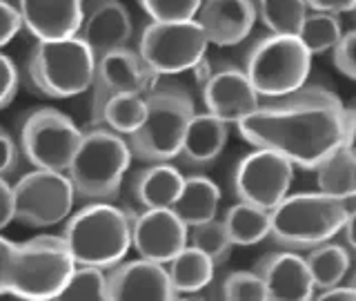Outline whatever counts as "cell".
Segmentation results:
<instances>
[{"label":"cell","instance_id":"f35d334b","mask_svg":"<svg viewBox=\"0 0 356 301\" xmlns=\"http://www.w3.org/2000/svg\"><path fill=\"white\" fill-rule=\"evenodd\" d=\"M16 243L0 234V295H9V275L14 263Z\"/></svg>","mask_w":356,"mask_h":301},{"label":"cell","instance_id":"5bb4252c","mask_svg":"<svg viewBox=\"0 0 356 301\" xmlns=\"http://www.w3.org/2000/svg\"><path fill=\"white\" fill-rule=\"evenodd\" d=\"M156 85V76L147 70L138 52L120 47L96 59L92 85V114L114 94H147Z\"/></svg>","mask_w":356,"mask_h":301},{"label":"cell","instance_id":"30bf717a","mask_svg":"<svg viewBox=\"0 0 356 301\" xmlns=\"http://www.w3.org/2000/svg\"><path fill=\"white\" fill-rule=\"evenodd\" d=\"M81 139L83 132L67 114L54 107H38L20 121L18 148L33 167L67 172Z\"/></svg>","mask_w":356,"mask_h":301},{"label":"cell","instance_id":"b9f144b4","mask_svg":"<svg viewBox=\"0 0 356 301\" xmlns=\"http://www.w3.org/2000/svg\"><path fill=\"white\" fill-rule=\"evenodd\" d=\"M312 11H327V14H352L356 9V0H307Z\"/></svg>","mask_w":356,"mask_h":301},{"label":"cell","instance_id":"d6986e66","mask_svg":"<svg viewBox=\"0 0 356 301\" xmlns=\"http://www.w3.org/2000/svg\"><path fill=\"white\" fill-rule=\"evenodd\" d=\"M196 20L209 45L234 47L250 38L259 14L254 0H203Z\"/></svg>","mask_w":356,"mask_h":301},{"label":"cell","instance_id":"7402d4cb","mask_svg":"<svg viewBox=\"0 0 356 301\" xmlns=\"http://www.w3.org/2000/svg\"><path fill=\"white\" fill-rule=\"evenodd\" d=\"M185 176L172 161L149 163L131 181V194L140 210L172 208L181 194Z\"/></svg>","mask_w":356,"mask_h":301},{"label":"cell","instance_id":"f546056e","mask_svg":"<svg viewBox=\"0 0 356 301\" xmlns=\"http://www.w3.org/2000/svg\"><path fill=\"white\" fill-rule=\"evenodd\" d=\"M343 25L337 14H327V11H312L305 16L300 31L296 33L298 40L305 45V49L316 56V54H332L337 47L341 36H343Z\"/></svg>","mask_w":356,"mask_h":301},{"label":"cell","instance_id":"9c48e42d","mask_svg":"<svg viewBox=\"0 0 356 301\" xmlns=\"http://www.w3.org/2000/svg\"><path fill=\"white\" fill-rule=\"evenodd\" d=\"M209 40L198 20L156 22L149 20L138 38V56L156 76H174L192 72L207 56Z\"/></svg>","mask_w":356,"mask_h":301},{"label":"cell","instance_id":"f1b7e54d","mask_svg":"<svg viewBox=\"0 0 356 301\" xmlns=\"http://www.w3.org/2000/svg\"><path fill=\"white\" fill-rule=\"evenodd\" d=\"M254 3L267 33L296 36L305 16L309 14L307 0H254Z\"/></svg>","mask_w":356,"mask_h":301},{"label":"cell","instance_id":"f6af8a7d","mask_svg":"<svg viewBox=\"0 0 356 301\" xmlns=\"http://www.w3.org/2000/svg\"><path fill=\"white\" fill-rule=\"evenodd\" d=\"M348 286H352V288L356 290V268H354V270H352V275L348 277Z\"/></svg>","mask_w":356,"mask_h":301},{"label":"cell","instance_id":"ab89813d","mask_svg":"<svg viewBox=\"0 0 356 301\" xmlns=\"http://www.w3.org/2000/svg\"><path fill=\"white\" fill-rule=\"evenodd\" d=\"M14 221V185L0 176V230H5Z\"/></svg>","mask_w":356,"mask_h":301},{"label":"cell","instance_id":"74e56055","mask_svg":"<svg viewBox=\"0 0 356 301\" xmlns=\"http://www.w3.org/2000/svg\"><path fill=\"white\" fill-rule=\"evenodd\" d=\"M18 167V145L11 139V134L0 128V176L14 174Z\"/></svg>","mask_w":356,"mask_h":301},{"label":"cell","instance_id":"ffe728a7","mask_svg":"<svg viewBox=\"0 0 356 301\" xmlns=\"http://www.w3.org/2000/svg\"><path fill=\"white\" fill-rule=\"evenodd\" d=\"M18 11L36 40H60L78 33L83 0H18Z\"/></svg>","mask_w":356,"mask_h":301},{"label":"cell","instance_id":"d590c367","mask_svg":"<svg viewBox=\"0 0 356 301\" xmlns=\"http://www.w3.org/2000/svg\"><path fill=\"white\" fill-rule=\"evenodd\" d=\"M18 92V70L7 54L0 52V109L7 107Z\"/></svg>","mask_w":356,"mask_h":301},{"label":"cell","instance_id":"cb8c5ba5","mask_svg":"<svg viewBox=\"0 0 356 301\" xmlns=\"http://www.w3.org/2000/svg\"><path fill=\"white\" fill-rule=\"evenodd\" d=\"M167 272H170V281H172L176 297L196 295L211 284L216 265L205 252H200L198 248L187 243L185 248L167 263Z\"/></svg>","mask_w":356,"mask_h":301},{"label":"cell","instance_id":"1f68e13d","mask_svg":"<svg viewBox=\"0 0 356 301\" xmlns=\"http://www.w3.org/2000/svg\"><path fill=\"white\" fill-rule=\"evenodd\" d=\"M187 243L198 248L200 252H205L214 265H222L232 254L234 243L229 241V234L222 226V219H209L205 223H198V226L189 228L187 234Z\"/></svg>","mask_w":356,"mask_h":301},{"label":"cell","instance_id":"5b68a950","mask_svg":"<svg viewBox=\"0 0 356 301\" xmlns=\"http://www.w3.org/2000/svg\"><path fill=\"white\" fill-rule=\"evenodd\" d=\"M345 201L325 192L287 194L274 210H270V237L285 250H309L318 243L339 237L345 223Z\"/></svg>","mask_w":356,"mask_h":301},{"label":"cell","instance_id":"4dcf8cb0","mask_svg":"<svg viewBox=\"0 0 356 301\" xmlns=\"http://www.w3.org/2000/svg\"><path fill=\"white\" fill-rule=\"evenodd\" d=\"M58 299L65 301H107V270L94 265H76Z\"/></svg>","mask_w":356,"mask_h":301},{"label":"cell","instance_id":"484cf974","mask_svg":"<svg viewBox=\"0 0 356 301\" xmlns=\"http://www.w3.org/2000/svg\"><path fill=\"white\" fill-rule=\"evenodd\" d=\"M316 187L339 201L356 196V154L339 148L316 167Z\"/></svg>","mask_w":356,"mask_h":301},{"label":"cell","instance_id":"44dd1931","mask_svg":"<svg viewBox=\"0 0 356 301\" xmlns=\"http://www.w3.org/2000/svg\"><path fill=\"white\" fill-rule=\"evenodd\" d=\"M227 137L229 123L220 121L209 111H196L185 130L181 152L176 159H181L189 167H207L225 150Z\"/></svg>","mask_w":356,"mask_h":301},{"label":"cell","instance_id":"d4e9b609","mask_svg":"<svg viewBox=\"0 0 356 301\" xmlns=\"http://www.w3.org/2000/svg\"><path fill=\"white\" fill-rule=\"evenodd\" d=\"M314 290H325L330 286L343 284L352 265V252L343 243L325 241L309 248L305 254Z\"/></svg>","mask_w":356,"mask_h":301},{"label":"cell","instance_id":"4316f807","mask_svg":"<svg viewBox=\"0 0 356 301\" xmlns=\"http://www.w3.org/2000/svg\"><path fill=\"white\" fill-rule=\"evenodd\" d=\"M145 114L147 105L143 94H114L92 114V125H105L122 137H129L143 125Z\"/></svg>","mask_w":356,"mask_h":301},{"label":"cell","instance_id":"e0dca14e","mask_svg":"<svg viewBox=\"0 0 356 301\" xmlns=\"http://www.w3.org/2000/svg\"><path fill=\"white\" fill-rule=\"evenodd\" d=\"M134 25L120 0H83V18L76 36L98 56L127 47Z\"/></svg>","mask_w":356,"mask_h":301},{"label":"cell","instance_id":"e575fe53","mask_svg":"<svg viewBox=\"0 0 356 301\" xmlns=\"http://www.w3.org/2000/svg\"><path fill=\"white\" fill-rule=\"evenodd\" d=\"M332 61L343 76L356 81V29L343 33L339 45L332 49Z\"/></svg>","mask_w":356,"mask_h":301},{"label":"cell","instance_id":"bcb514c9","mask_svg":"<svg viewBox=\"0 0 356 301\" xmlns=\"http://www.w3.org/2000/svg\"><path fill=\"white\" fill-rule=\"evenodd\" d=\"M352 14H354V20H356V9H354V11H352Z\"/></svg>","mask_w":356,"mask_h":301},{"label":"cell","instance_id":"8d00e7d4","mask_svg":"<svg viewBox=\"0 0 356 301\" xmlns=\"http://www.w3.org/2000/svg\"><path fill=\"white\" fill-rule=\"evenodd\" d=\"M22 29V16L16 5H11L9 0H0V47H5L7 43L18 36Z\"/></svg>","mask_w":356,"mask_h":301},{"label":"cell","instance_id":"7c38bea8","mask_svg":"<svg viewBox=\"0 0 356 301\" xmlns=\"http://www.w3.org/2000/svg\"><path fill=\"white\" fill-rule=\"evenodd\" d=\"M294 178V165L283 154L267 148H254L232 172V190L238 201L263 210H274L289 194Z\"/></svg>","mask_w":356,"mask_h":301},{"label":"cell","instance_id":"603a6c76","mask_svg":"<svg viewBox=\"0 0 356 301\" xmlns=\"http://www.w3.org/2000/svg\"><path fill=\"white\" fill-rule=\"evenodd\" d=\"M220 203V187L205 174L185 176L181 194H178L172 210L176 212L187 228L216 219Z\"/></svg>","mask_w":356,"mask_h":301},{"label":"cell","instance_id":"ba28073f","mask_svg":"<svg viewBox=\"0 0 356 301\" xmlns=\"http://www.w3.org/2000/svg\"><path fill=\"white\" fill-rule=\"evenodd\" d=\"M31 85L49 98H72L92 89L96 54L78 38L36 40L27 61Z\"/></svg>","mask_w":356,"mask_h":301},{"label":"cell","instance_id":"ee69618b","mask_svg":"<svg viewBox=\"0 0 356 301\" xmlns=\"http://www.w3.org/2000/svg\"><path fill=\"white\" fill-rule=\"evenodd\" d=\"M343 148H348L352 154H356V111H350V109H348V125H345Z\"/></svg>","mask_w":356,"mask_h":301},{"label":"cell","instance_id":"6da1fadb","mask_svg":"<svg viewBox=\"0 0 356 301\" xmlns=\"http://www.w3.org/2000/svg\"><path fill=\"white\" fill-rule=\"evenodd\" d=\"M348 107L325 87H300L281 98H267L238 123L252 148H267L300 170H316L343 148Z\"/></svg>","mask_w":356,"mask_h":301},{"label":"cell","instance_id":"7a4b0ae2","mask_svg":"<svg viewBox=\"0 0 356 301\" xmlns=\"http://www.w3.org/2000/svg\"><path fill=\"white\" fill-rule=\"evenodd\" d=\"M63 239L78 265L109 270L131 248V217L107 201H89L67 217Z\"/></svg>","mask_w":356,"mask_h":301},{"label":"cell","instance_id":"277c9868","mask_svg":"<svg viewBox=\"0 0 356 301\" xmlns=\"http://www.w3.org/2000/svg\"><path fill=\"white\" fill-rule=\"evenodd\" d=\"M145 105L147 114L143 125L127 137L131 154L145 163L174 161L189 121L196 114L192 94L181 85L156 83L145 94Z\"/></svg>","mask_w":356,"mask_h":301},{"label":"cell","instance_id":"2e32d148","mask_svg":"<svg viewBox=\"0 0 356 301\" xmlns=\"http://www.w3.org/2000/svg\"><path fill=\"white\" fill-rule=\"evenodd\" d=\"M178 299L167 265L152 259H134L107 270V301H165Z\"/></svg>","mask_w":356,"mask_h":301},{"label":"cell","instance_id":"52a82bcc","mask_svg":"<svg viewBox=\"0 0 356 301\" xmlns=\"http://www.w3.org/2000/svg\"><path fill=\"white\" fill-rule=\"evenodd\" d=\"M312 54L298 36L265 33L256 38L243 59V72L261 98H281L305 87Z\"/></svg>","mask_w":356,"mask_h":301},{"label":"cell","instance_id":"8fae6325","mask_svg":"<svg viewBox=\"0 0 356 301\" xmlns=\"http://www.w3.org/2000/svg\"><path fill=\"white\" fill-rule=\"evenodd\" d=\"M74 201L67 172L33 167L14 183V219L29 228H49L72 215Z\"/></svg>","mask_w":356,"mask_h":301},{"label":"cell","instance_id":"d6a6232c","mask_svg":"<svg viewBox=\"0 0 356 301\" xmlns=\"http://www.w3.org/2000/svg\"><path fill=\"white\" fill-rule=\"evenodd\" d=\"M220 297L229 301H267V290L256 270H236L220 284Z\"/></svg>","mask_w":356,"mask_h":301},{"label":"cell","instance_id":"ac0fdd59","mask_svg":"<svg viewBox=\"0 0 356 301\" xmlns=\"http://www.w3.org/2000/svg\"><path fill=\"white\" fill-rule=\"evenodd\" d=\"M254 270L263 279L267 299L274 301H305L314 297L305 256L296 250H274L256 261Z\"/></svg>","mask_w":356,"mask_h":301},{"label":"cell","instance_id":"7bdbcfd3","mask_svg":"<svg viewBox=\"0 0 356 301\" xmlns=\"http://www.w3.org/2000/svg\"><path fill=\"white\" fill-rule=\"evenodd\" d=\"M316 299H321V301H356V290L348 284H337L325 290H318Z\"/></svg>","mask_w":356,"mask_h":301},{"label":"cell","instance_id":"83f0119b","mask_svg":"<svg viewBox=\"0 0 356 301\" xmlns=\"http://www.w3.org/2000/svg\"><path fill=\"white\" fill-rule=\"evenodd\" d=\"M222 226L234 245H256L270 237V212L236 201L222 215Z\"/></svg>","mask_w":356,"mask_h":301},{"label":"cell","instance_id":"9a60e30c","mask_svg":"<svg viewBox=\"0 0 356 301\" xmlns=\"http://www.w3.org/2000/svg\"><path fill=\"white\" fill-rule=\"evenodd\" d=\"M200 89H203L205 111L229 123V125H238L245 116H250L261 105L259 92L250 83L243 67L236 65L214 67Z\"/></svg>","mask_w":356,"mask_h":301},{"label":"cell","instance_id":"8992f818","mask_svg":"<svg viewBox=\"0 0 356 301\" xmlns=\"http://www.w3.org/2000/svg\"><path fill=\"white\" fill-rule=\"evenodd\" d=\"M76 265L63 234H40L25 243H16L9 295L27 301L58 299Z\"/></svg>","mask_w":356,"mask_h":301},{"label":"cell","instance_id":"3957f363","mask_svg":"<svg viewBox=\"0 0 356 301\" xmlns=\"http://www.w3.org/2000/svg\"><path fill=\"white\" fill-rule=\"evenodd\" d=\"M131 159L134 154L127 137L105 125H92L83 132L78 150L67 167L76 196L111 203L120 194Z\"/></svg>","mask_w":356,"mask_h":301},{"label":"cell","instance_id":"836d02e7","mask_svg":"<svg viewBox=\"0 0 356 301\" xmlns=\"http://www.w3.org/2000/svg\"><path fill=\"white\" fill-rule=\"evenodd\" d=\"M140 9L156 22L194 20L203 0H136Z\"/></svg>","mask_w":356,"mask_h":301},{"label":"cell","instance_id":"60d3db41","mask_svg":"<svg viewBox=\"0 0 356 301\" xmlns=\"http://www.w3.org/2000/svg\"><path fill=\"white\" fill-rule=\"evenodd\" d=\"M345 208H348V215H345V223L341 228V237L345 248L356 254V196L345 201Z\"/></svg>","mask_w":356,"mask_h":301},{"label":"cell","instance_id":"4fadbf2b","mask_svg":"<svg viewBox=\"0 0 356 301\" xmlns=\"http://www.w3.org/2000/svg\"><path fill=\"white\" fill-rule=\"evenodd\" d=\"M187 234L189 228L172 208L140 210L131 217V248L143 259L167 265L187 245Z\"/></svg>","mask_w":356,"mask_h":301}]
</instances>
